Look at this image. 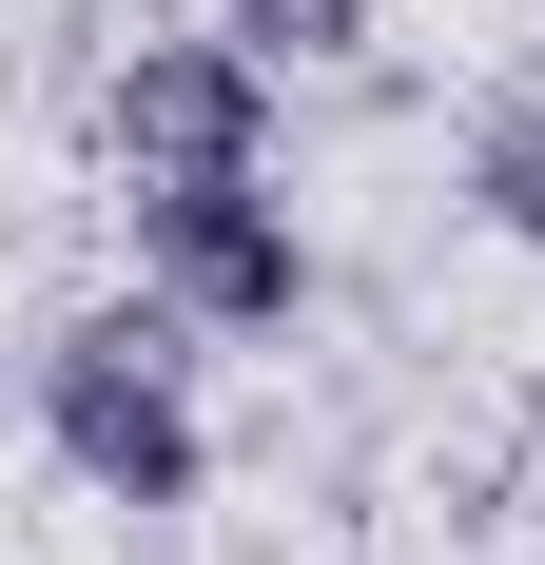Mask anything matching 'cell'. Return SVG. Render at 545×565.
I'll return each instance as SVG.
<instances>
[{"label": "cell", "instance_id": "obj_1", "mask_svg": "<svg viewBox=\"0 0 545 565\" xmlns=\"http://www.w3.org/2000/svg\"><path fill=\"white\" fill-rule=\"evenodd\" d=\"M40 449L98 488V508H195L215 488V429L175 391V312H78L40 351Z\"/></svg>", "mask_w": 545, "mask_h": 565}, {"label": "cell", "instance_id": "obj_2", "mask_svg": "<svg viewBox=\"0 0 545 565\" xmlns=\"http://www.w3.org/2000/svg\"><path fill=\"white\" fill-rule=\"evenodd\" d=\"M137 292L175 332H292L312 312V234L272 175H137Z\"/></svg>", "mask_w": 545, "mask_h": 565}, {"label": "cell", "instance_id": "obj_3", "mask_svg": "<svg viewBox=\"0 0 545 565\" xmlns=\"http://www.w3.org/2000/svg\"><path fill=\"white\" fill-rule=\"evenodd\" d=\"M98 137H117V175H254L272 157V58H234L215 20L195 40H137L98 78Z\"/></svg>", "mask_w": 545, "mask_h": 565}, {"label": "cell", "instance_id": "obj_4", "mask_svg": "<svg viewBox=\"0 0 545 565\" xmlns=\"http://www.w3.org/2000/svg\"><path fill=\"white\" fill-rule=\"evenodd\" d=\"M215 40H234V58H272V78H312V58L371 40V0H215Z\"/></svg>", "mask_w": 545, "mask_h": 565}, {"label": "cell", "instance_id": "obj_5", "mask_svg": "<svg viewBox=\"0 0 545 565\" xmlns=\"http://www.w3.org/2000/svg\"><path fill=\"white\" fill-rule=\"evenodd\" d=\"M488 215L545 254V117H506V137H488Z\"/></svg>", "mask_w": 545, "mask_h": 565}]
</instances>
